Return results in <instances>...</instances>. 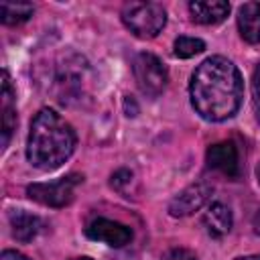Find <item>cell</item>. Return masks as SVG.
<instances>
[{"mask_svg": "<svg viewBox=\"0 0 260 260\" xmlns=\"http://www.w3.org/2000/svg\"><path fill=\"white\" fill-rule=\"evenodd\" d=\"M132 71H134V79H136V83L144 95L156 98L165 91L167 81H169V73L156 55L138 53L132 61Z\"/></svg>", "mask_w": 260, "mask_h": 260, "instance_id": "5b68a950", "label": "cell"}, {"mask_svg": "<svg viewBox=\"0 0 260 260\" xmlns=\"http://www.w3.org/2000/svg\"><path fill=\"white\" fill-rule=\"evenodd\" d=\"M162 260H197V256L187 248H173L162 256Z\"/></svg>", "mask_w": 260, "mask_h": 260, "instance_id": "d6986e66", "label": "cell"}, {"mask_svg": "<svg viewBox=\"0 0 260 260\" xmlns=\"http://www.w3.org/2000/svg\"><path fill=\"white\" fill-rule=\"evenodd\" d=\"M203 49H205V43H203L201 39H195V37H179V39L175 41L173 53H175V57H179V59H189V57H193V55H199Z\"/></svg>", "mask_w": 260, "mask_h": 260, "instance_id": "2e32d148", "label": "cell"}, {"mask_svg": "<svg viewBox=\"0 0 260 260\" xmlns=\"http://www.w3.org/2000/svg\"><path fill=\"white\" fill-rule=\"evenodd\" d=\"M203 225L207 230L209 236L213 238H221L232 230V211L228 205L215 201L207 207V211L203 213Z\"/></svg>", "mask_w": 260, "mask_h": 260, "instance_id": "4fadbf2b", "label": "cell"}, {"mask_svg": "<svg viewBox=\"0 0 260 260\" xmlns=\"http://www.w3.org/2000/svg\"><path fill=\"white\" fill-rule=\"evenodd\" d=\"M211 195V187L207 183H193L187 189H183L169 205V213L173 217H185L201 209Z\"/></svg>", "mask_w": 260, "mask_h": 260, "instance_id": "ba28073f", "label": "cell"}, {"mask_svg": "<svg viewBox=\"0 0 260 260\" xmlns=\"http://www.w3.org/2000/svg\"><path fill=\"white\" fill-rule=\"evenodd\" d=\"M256 179H258V183H260V165L256 167Z\"/></svg>", "mask_w": 260, "mask_h": 260, "instance_id": "603a6c76", "label": "cell"}, {"mask_svg": "<svg viewBox=\"0 0 260 260\" xmlns=\"http://www.w3.org/2000/svg\"><path fill=\"white\" fill-rule=\"evenodd\" d=\"M75 130L51 108H41L30 120L26 158L32 167L53 171L61 167L75 148Z\"/></svg>", "mask_w": 260, "mask_h": 260, "instance_id": "7a4b0ae2", "label": "cell"}, {"mask_svg": "<svg viewBox=\"0 0 260 260\" xmlns=\"http://www.w3.org/2000/svg\"><path fill=\"white\" fill-rule=\"evenodd\" d=\"M73 260H91V258H87V256H81V258H73Z\"/></svg>", "mask_w": 260, "mask_h": 260, "instance_id": "cb8c5ba5", "label": "cell"}, {"mask_svg": "<svg viewBox=\"0 0 260 260\" xmlns=\"http://www.w3.org/2000/svg\"><path fill=\"white\" fill-rule=\"evenodd\" d=\"M189 98L193 110L209 122L232 118L244 98V81L238 67L225 57H209L191 75Z\"/></svg>", "mask_w": 260, "mask_h": 260, "instance_id": "6da1fadb", "label": "cell"}, {"mask_svg": "<svg viewBox=\"0 0 260 260\" xmlns=\"http://www.w3.org/2000/svg\"><path fill=\"white\" fill-rule=\"evenodd\" d=\"M85 234H87V238L104 242L112 248H122V246L130 244V240H132V230L128 225L114 221V219H106V217L93 219L85 228Z\"/></svg>", "mask_w": 260, "mask_h": 260, "instance_id": "52a82bcc", "label": "cell"}, {"mask_svg": "<svg viewBox=\"0 0 260 260\" xmlns=\"http://www.w3.org/2000/svg\"><path fill=\"white\" fill-rule=\"evenodd\" d=\"M238 30L242 39L250 45L260 43V4L246 2L238 10Z\"/></svg>", "mask_w": 260, "mask_h": 260, "instance_id": "8fae6325", "label": "cell"}, {"mask_svg": "<svg viewBox=\"0 0 260 260\" xmlns=\"http://www.w3.org/2000/svg\"><path fill=\"white\" fill-rule=\"evenodd\" d=\"M252 228H254V234L256 236H260V209L254 213V217H252Z\"/></svg>", "mask_w": 260, "mask_h": 260, "instance_id": "44dd1931", "label": "cell"}, {"mask_svg": "<svg viewBox=\"0 0 260 260\" xmlns=\"http://www.w3.org/2000/svg\"><path fill=\"white\" fill-rule=\"evenodd\" d=\"M189 12L199 24H217L230 14V4L223 0H195L189 2Z\"/></svg>", "mask_w": 260, "mask_h": 260, "instance_id": "30bf717a", "label": "cell"}, {"mask_svg": "<svg viewBox=\"0 0 260 260\" xmlns=\"http://www.w3.org/2000/svg\"><path fill=\"white\" fill-rule=\"evenodd\" d=\"M252 104H254L256 118L260 122V65L254 69V75H252Z\"/></svg>", "mask_w": 260, "mask_h": 260, "instance_id": "ac0fdd59", "label": "cell"}, {"mask_svg": "<svg viewBox=\"0 0 260 260\" xmlns=\"http://www.w3.org/2000/svg\"><path fill=\"white\" fill-rule=\"evenodd\" d=\"M0 260H30V258L24 256V254H20V252H16V250H4L2 256H0Z\"/></svg>", "mask_w": 260, "mask_h": 260, "instance_id": "ffe728a7", "label": "cell"}, {"mask_svg": "<svg viewBox=\"0 0 260 260\" xmlns=\"http://www.w3.org/2000/svg\"><path fill=\"white\" fill-rule=\"evenodd\" d=\"M238 260H260V254H254V256H244V258H238Z\"/></svg>", "mask_w": 260, "mask_h": 260, "instance_id": "7402d4cb", "label": "cell"}, {"mask_svg": "<svg viewBox=\"0 0 260 260\" xmlns=\"http://www.w3.org/2000/svg\"><path fill=\"white\" fill-rule=\"evenodd\" d=\"M132 173L128 171V169H120V171H116L114 175H112V187L116 189V191H120V193H128L126 191V187H130L132 185ZM128 197V195H126Z\"/></svg>", "mask_w": 260, "mask_h": 260, "instance_id": "e0dca14e", "label": "cell"}, {"mask_svg": "<svg viewBox=\"0 0 260 260\" xmlns=\"http://www.w3.org/2000/svg\"><path fill=\"white\" fill-rule=\"evenodd\" d=\"M122 22L136 37L152 39L162 30L167 12L158 2H126L122 6Z\"/></svg>", "mask_w": 260, "mask_h": 260, "instance_id": "277c9868", "label": "cell"}, {"mask_svg": "<svg viewBox=\"0 0 260 260\" xmlns=\"http://www.w3.org/2000/svg\"><path fill=\"white\" fill-rule=\"evenodd\" d=\"M16 128V108H14V89L8 77V71H2V146H8V140Z\"/></svg>", "mask_w": 260, "mask_h": 260, "instance_id": "7c38bea8", "label": "cell"}, {"mask_svg": "<svg viewBox=\"0 0 260 260\" xmlns=\"http://www.w3.org/2000/svg\"><path fill=\"white\" fill-rule=\"evenodd\" d=\"M207 165L219 173L236 179L240 175V156L234 142H217L207 148Z\"/></svg>", "mask_w": 260, "mask_h": 260, "instance_id": "9c48e42d", "label": "cell"}, {"mask_svg": "<svg viewBox=\"0 0 260 260\" xmlns=\"http://www.w3.org/2000/svg\"><path fill=\"white\" fill-rule=\"evenodd\" d=\"M10 228H12V236L18 242H30L32 238H37L43 223L35 213H28L24 209H16L10 213Z\"/></svg>", "mask_w": 260, "mask_h": 260, "instance_id": "5bb4252c", "label": "cell"}, {"mask_svg": "<svg viewBox=\"0 0 260 260\" xmlns=\"http://www.w3.org/2000/svg\"><path fill=\"white\" fill-rule=\"evenodd\" d=\"M32 4L28 2H2L0 18L4 24H20L32 16Z\"/></svg>", "mask_w": 260, "mask_h": 260, "instance_id": "9a60e30c", "label": "cell"}, {"mask_svg": "<svg viewBox=\"0 0 260 260\" xmlns=\"http://www.w3.org/2000/svg\"><path fill=\"white\" fill-rule=\"evenodd\" d=\"M39 79V83L63 106H79L91 91L89 63L75 51L55 55Z\"/></svg>", "mask_w": 260, "mask_h": 260, "instance_id": "3957f363", "label": "cell"}, {"mask_svg": "<svg viewBox=\"0 0 260 260\" xmlns=\"http://www.w3.org/2000/svg\"><path fill=\"white\" fill-rule=\"evenodd\" d=\"M83 177L67 175L53 183H32L26 187V195L49 207H65L73 199V189L81 183Z\"/></svg>", "mask_w": 260, "mask_h": 260, "instance_id": "8992f818", "label": "cell"}]
</instances>
